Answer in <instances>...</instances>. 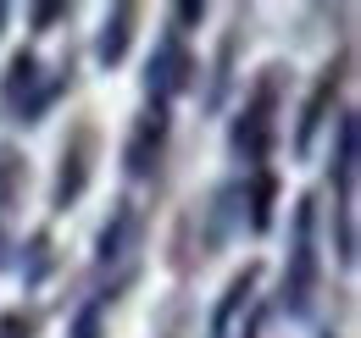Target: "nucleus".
<instances>
[{
	"label": "nucleus",
	"instance_id": "aec40b11",
	"mask_svg": "<svg viewBox=\"0 0 361 338\" xmlns=\"http://www.w3.org/2000/svg\"><path fill=\"white\" fill-rule=\"evenodd\" d=\"M200 17H206V6L178 0V6H173V34H183V39H189V23H200Z\"/></svg>",
	"mask_w": 361,
	"mask_h": 338
},
{
	"label": "nucleus",
	"instance_id": "1a4fd4ad",
	"mask_svg": "<svg viewBox=\"0 0 361 338\" xmlns=\"http://www.w3.org/2000/svg\"><path fill=\"white\" fill-rule=\"evenodd\" d=\"M256 289H262V261H245L223 283V299H217V311H212V322H206V338H233L239 333V322H245L250 305H256Z\"/></svg>",
	"mask_w": 361,
	"mask_h": 338
},
{
	"label": "nucleus",
	"instance_id": "4be33fe9",
	"mask_svg": "<svg viewBox=\"0 0 361 338\" xmlns=\"http://www.w3.org/2000/svg\"><path fill=\"white\" fill-rule=\"evenodd\" d=\"M6 23H11V6H0V39H6Z\"/></svg>",
	"mask_w": 361,
	"mask_h": 338
},
{
	"label": "nucleus",
	"instance_id": "f8f14e48",
	"mask_svg": "<svg viewBox=\"0 0 361 338\" xmlns=\"http://www.w3.org/2000/svg\"><path fill=\"white\" fill-rule=\"evenodd\" d=\"M233 233H245V183H223L206 206V227H200V244L206 250H223Z\"/></svg>",
	"mask_w": 361,
	"mask_h": 338
},
{
	"label": "nucleus",
	"instance_id": "412c9836",
	"mask_svg": "<svg viewBox=\"0 0 361 338\" xmlns=\"http://www.w3.org/2000/svg\"><path fill=\"white\" fill-rule=\"evenodd\" d=\"M262 327H267V305L256 299V305H250V316L239 322V333H233V338H262Z\"/></svg>",
	"mask_w": 361,
	"mask_h": 338
},
{
	"label": "nucleus",
	"instance_id": "4468645a",
	"mask_svg": "<svg viewBox=\"0 0 361 338\" xmlns=\"http://www.w3.org/2000/svg\"><path fill=\"white\" fill-rule=\"evenodd\" d=\"M23 189H28V156L17 144H0V216L23 206Z\"/></svg>",
	"mask_w": 361,
	"mask_h": 338
},
{
	"label": "nucleus",
	"instance_id": "423d86ee",
	"mask_svg": "<svg viewBox=\"0 0 361 338\" xmlns=\"http://www.w3.org/2000/svg\"><path fill=\"white\" fill-rule=\"evenodd\" d=\"M345 78H350V50L339 56V61H328L322 67V78L312 84V94H306V106H300V117H295V156L306 161L317 150V133L334 123V111H339V89H345Z\"/></svg>",
	"mask_w": 361,
	"mask_h": 338
},
{
	"label": "nucleus",
	"instance_id": "f3484780",
	"mask_svg": "<svg viewBox=\"0 0 361 338\" xmlns=\"http://www.w3.org/2000/svg\"><path fill=\"white\" fill-rule=\"evenodd\" d=\"M34 333H39V311H23V305L0 311V338H34Z\"/></svg>",
	"mask_w": 361,
	"mask_h": 338
},
{
	"label": "nucleus",
	"instance_id": "9d476101",
	"mask_svg": "<svg viewBox=\"0 0 361 338\" xmlns=\"http://www.w3.org/2000/svg\"><path fill=\"white\" fill-rule=\"evenodd\" d=\"M356 156H361V123L356 111H339V123H334V206H350L356 211Z\"/></svg>",
	"mask_w": 361,
	"mask_h": 338
},
{
	"label": "nucleus",
	"instance_id": "b1692460",
	"mask_svg": "<svg viewBox=\"0 0 361 338\" xmlns=\"http://www.w3.org/2000/svg\"><path fill=\"white\" fill-rule=\"evenodd\" d=\"M322 338H334V333H322Z\"/></svg>",
	"mask_w": 361,
	"mask_h": 338
},
{
	"label": "nucleus",
	"instance_id": "6e6552de",
	"mask_svg": "<svg viewBox=\"0 0 361 338\" xmlns=\"http://www.w3.org/2000/svg\"><path fill=\"white\" fill-rule=\"evenodd\" d=\"M134 250H139V211H134V200H117L111 216L100 222V233H94V277H106L111 266H123L117 277H128Z\"/></svg>",
	"mask_w": 361,
	"mask_h": 338
},
{
	"label": "nucleus",
	"instance_id": "0eeeda50",
	"mask_svg": "<svg viewBox=\"0 0 361 338\" xmlns=\"http://www.w3.org/2000/svg\"><path fill=\"white\" fill-rule=\"evenodd\" d=\"M167 133H173V111L167 106H145L123 139V172L128 177H150L167 156Z\"/></svg>",
	"mask_w": 361,
	"mask_h": 338
},
{
	"label": "nucleus",
	"instance_id": "5701e85b",
	"mask_svg": "<svg viewBox=\"0 0 361 338\" xmlns=\"http://www.w3.org/2000/svg\"><path fill=\"white\" fill-rule=\"evenodd\" d=\"M0 255H6V233H0Z\"/></svg>",
	"mask_w": 361,
	"mask_h": 338
},
{
	"label": "nucleus",
	"instance_id": "6ab92c4d",
	"mask_svg": "<svg viewBox=\"0 0 361 338\" xmlns=\"http://www.w3.org/2000/svg\"><path fill=\"white\" fill-rule=\"evenodd\" d=\"M73 17V0H45V6H34L28 11V23H34V34H50L56 23H67Z\"/></svg>",
	"mask_w": 361,
	"mask_h": 338
},
{
	"label": "nucleus",
	"instance_id": "f257e3e1",
	"mask_svg": "<svg viewBox=\"0 0 361 338\" xmlns=\"http://www.w3.org/2000/svg\"><path fill=\"white\" fill-rule=\"evenodd\" d=\"M67 89H73V56H61L45 73V61H39L34 50H17V56L6 61V73H0V117L34 127V123H45V111Z\"/></svg>",
	"mask_w": 361,
	"mask_h": 338
},
{
	"label": "nucleus",
	"instance_id": "dca6fc26",
	"mask_svg": "<svg viewBox=\"0 0 361 338\" xmlns=\"http://www.w3.org/2000/svg\"><path fill=\"white\" fill-rule=\"evenodd\" d=\"M245 28V23H239ZM239 28H228L223 44H217V73H212V94H206V106L217 111L223 106V94H228V78H233V50H239Z\"/></svg>",
	"mask_w": 361,
	"mask_h": 338
},
{
	"label": "nucleus",
	"instance_id": "a211bd4d",
	"mask_svg": "<svg viewBox=\"0 0 361 338\" xmlns=\"http://www.w3.org/2000/svg\"><path fill=\"white\" fill-rule=\"evenodd\" d=\"M67 338H106V305L90 299V305L73 316V333H67Z\"/></svg>",
	"mask_w": 361,
	"mask_h": 338
},
{
	"label": "nucleus",
	"instance_id": "9b49d317",
	"mask_svg": "<svg viewBox=\"0 0 361 338\" xmlns=\"http://www.w3.org/2000/svg\"><path fill=\"white\" fill-rule=\"evenodd\" d=\"M134 34H139V6H128V0L111 6L106 23H100V34H94V67H100V73L123 67L128 50H134Z\"/></svg>",
	"mask_w": 361,
	"mask_h": 338
},
{
	"label": "nucleus",
	"instance_id": "ddd939ff",
	"mask_svg": "<svg viewBox=\"0 0 361 338\" xmlns=\"http://www.w3.org/2000/svg\"><path fill=\"white\" fill-rule=\"evenodd\" d=\"M272 206H278V177L267 167L250 172L245 177V222H250V233H267L272 227Z\"/></svg>",
	"mask_w": 361,
	"mask_h": 338
},
{
	"label": "nucleus",
	"instance_id": "7ed1b4c3",
	"mask_svg": "<svg viewBox=\"0 0 361 338\" xmlns=\"http://www.w3.org/2000/svg\"><path fill=\"white\" fill-rule=\"evenodd\" d=\"M317 283H322V255H317V194H300V200H295V216H289V261H283V294H278V305H283L289 316H312Z\"/></svg>",
	"mask_w": 361,
	"mask_h": 338
},
{
	"label": "nucleus",
	"instance_id": "20e7f679",
	"mask_svg": "<svg viewBox=\"0 0 361 338\" xmlns=\"http://www.w3.org/2000/svg\"><path fill=\"white\" fill-rule=\"evenodd\" d=\"M195 73H200V61H195V50L183 34H161L156 50H150V61H145V106H167L173 111V100L195 89Z\"/></svg>",
	"mask_w": 361,
	"mask_h": 338
},
{
	"label": "nucleus",
	"instance_id": "39448f33",
	"mask_svg": "<svg viewBox=\"0 0 361 338\" xmlns=\"http://www.w3.org/2000/svg\"><path fill=\"white\" fill-rule=\"evenodd\" d=\"M94 161H100V133L94 123H78L61 144V161H56V177H50V211H73L94 183Z\"/></svg>",
	"mask_w": 361,
	"mask_h": 338
},
{
	"label": "nucleus",
	"instance_id": "f03ea898",
	"mask_svg": "<svg viewBox=\"0 0 361 338\" xmlns=\"http://www.w3.org/2000/svg\"><path fill=\"white\" fill-rule=\"evenodd\" d=\"M283 89H289V73H283L278 61L262 67V78L250 84L245 106H239V117H233V127H228V156H233V161H245L250 172H262V161H267L272 144H278Z\"/></svg>",
	"mask_w": 361,
	"mask_h": 338
},
{
	"label": "nucleus",
	"instance_id": "2eb2a0df",
	"mask_svg": "<svg viewBox=\"0 0 361 338\" xmlns=\"http://www.w3.org/2000/svg\"><path fill=\"white\" fill-rule=\"evenodd\" d=\"M50 272H56V239L50 233H34L23 255H17V277H23V289H39Z\"/></svg>",
	"mask_w": 361,
	"mask_h": 338
}]
</instances>
